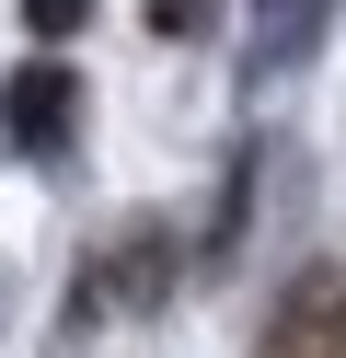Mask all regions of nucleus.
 <instances>
[{"mask_svg":"<svg viewBox=\"0 0 346 358\" xmlns=\"http://www.w3.org/2000/svg\"><path fill=\"white\" fill-rule=\"evenodd\" d=\"M254 358H346V266H300V278L277 289Z\"/></svg>","mask_w":346,"mask_h":358,"instance_id":"1","label":"nucleus"},{"mask_svg":"<svg viewBox=\"0 0 346 358\" xmlns=\"http://www.w3.org/2000/svg\"><path fill=\"white\" fill-rule=\"evenodd\" d=\"M69 127H81V81H69L58 58H23V70L0 81V139H12L23 162H58Z\"/></svg>","mask_w":346,"mask_h":358,"instance_id":"2","label":"nucleus"},{"mask_svg":"<svg viewBox=\"0 0 346 358\" xmlns=\"http://www.w3.org/2000/svg\"><path fill=\"white\" fill-rule=\"evenodd\" d=\"M161 289H173V243H161V231H127L115 255H92V278H81V324H92V312H150Z\"/></svg>","mask_w":346,"mask_h":358,"instance_id":"3","label":"nucleus"},{"mask_svg":"<svg viewBox=\"0 0 346 358\" xmlns=\"http://www.w3.org/2000/svg\"><path fill=\"white\" fill-rule=\"evenodd\" d=\"M23 24H35V35H81V24H92V0H23Z\"/></svg>","mask_w":346,"mask_h":358,"instance_id":"4","label":"nucleus"},{"mask_svg":"<svg viewBox=\"0 0 346 358\" xmlns=\"http://www.w3.org/2000/svg\"><path fill=\"white\" fill-rule=\"evenodd\" d=\"M208 12H219V0H150V24H161V35H208Z\"/></svg>","mask_w":346,"mask_h":358,"instance_id":"5","label":"nucleus"}]
</instances>
